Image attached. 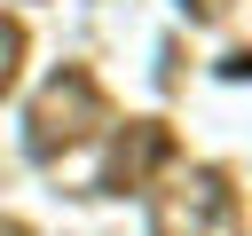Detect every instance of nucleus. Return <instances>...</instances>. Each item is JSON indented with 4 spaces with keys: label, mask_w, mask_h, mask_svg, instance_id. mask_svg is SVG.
<instances>
[{
    "label": "nucleus",
    "mask_w": 252,
    "mask_h": 236,
    "mask_svg": "<svg viewBox=\"0 0 252 236\" xmlns=\"http://www.w3.org/2000/svg\"><path fill=\"white\" fill-rule=\"evenodd\" d=\"M110 126V94H102V79L87 71V63H63L39 94H32V110H24V149L39 157V165H55L63 149H79L87 134H102Z\"/></svg>",
    "instance_id": "f257e3e1"
},
{
    "label": "nucleus",
    "mask_w": 252,
    "mask_h": 236,
    "mask_svg": "<svg viewBox=\"0 0 252 236\" xmlns=\"http://www.w3.org/2000/svg\"><path fill=\"white\" fill-rule=\"evenodd\" d=\"M150 236H244V197L220 165H189L158 189Z\"/></svg>",
    "instance_id": "f03ea898"
},
{
    "label": "nucleus",
    "mask_w": 252,
    "mask_h": 236,
    "mask_svg": "<svg viewBox=\"0 0 252 236\" xmlns=\"http://www.w3.org/2000/svg\"><path fill=\"white\" fill-rule=\"evenodd\" d=\"M173 157H181V142H173L165 118H126L118 142H110V157H102V173H94V197H134V189H150Z\"/></svg>",
    "instance_id": "7ed1b4c3"
},
{
    "label": "nucleus",
    "mask_w": 252,
    "mask_h": 236,
    "mask_svg": "<svg viewBox=\"0 0 252 236\" xmlns=\"http://www.w3.org/2000/svg\"><path fill=\"white\" fill-rule=\"evenodd\" d=\"M24 47H32V39H24V24H16V16H0V94H8V87H16V71H24Z\"/></svg>",
    "instance_id": "20e7f679"
},
{
    "label": "nucleus",
    "mask_w": 252,
    "mask_h": 236,
    "mask_svg": "<svg viewBox=\"0 0 252 236\" xmlns=\"http://www.w3.org/2000/svg\"><path fill=\"white\" fill-rule=\"evenodd\" d=\"M228 8H236V0H181V16H189V24H220Z\"/></svg>",
    "instance_id": "39448f33"
},
{
    "label": "nucleus",
    "mask_w": 252,
    "mask_h": 236,
    "mask_svg": "<svg viewBox=\"0 0 252 236\" xmlns=\"http://www.w3.org/2000/svg\"><path fill=\"white\" fill-rule=\"evenodd\" d=\"M220 79H252V47H236V55H220Z\"/></svg>",
    "instance_id": "423d86ee"
},
{
    "label": "nucleus",
    "mask_w": 252,
    "mask_h": 236,
    "mask_svg": "<svg viewBox=\"0 0 252 236\" xmlns=\"http://www.w3.org/2000/svg\"><path fill=\"white\" fill-rule=\"evenodd\" d=\"M0 236H32V228H24V220H0Z\"/></svg>",
    "instance_id": "0eeeda50"
}]
</instances>
